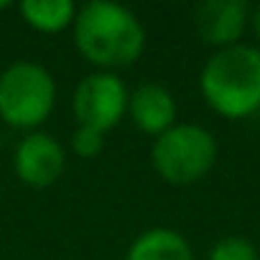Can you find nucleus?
<instances>
[{
  "label": "nucleus",
  "mask_w": 260,
  "mask_h": 260,
  "mask_svg": "<svg viewBox=\"0 0 260 260\" xmlns=\"http://www.w3.org/2000/svg\"><path fill=\"white\" fill-rule=\"evenodd\" d=\"M209 260H260V255L247 237L230 235L214 242V247L209 250Z\"/></svg>",
  "instance_id": "obj_11"
},
{
  "label": "nucleus",
  "mask_w": 260,
  "mask_h": 260,
  "mask_svg": "<svg viewBox=\"0 0 260 260\" xmlns=\"http://www.w3.org/2000/svg\"><path fill=\"white\" fill-rule=\"evenodd\" d=\"M74 44L94 67H130L146 49V28L130 8L110 0H92L77 11Z\"/></svg>",
  "instance_id": "obj_1"
},
{
  "label": "nucleus",
  "mask_w": 260,
  "mask_h": 260,
  "mask_svg": "<svg viewBox=\"0 0 260 260\" xmlns=\"http://www.w3.org/2000/svg\"><path fill=\"white\" fill-rule=\"evenodd\" d=\"M250 23H252V31H255V36L260 39V3L250 11Z\"/></svg>",
  "instance_id": "obj_13"
},
{
  "label": "nucleus",
  "mask_w": 260,
  "mask_h": 260,
  "mask_svg": "<svg viewBox=\"0 0 260 260\" xmlns=\"http://www.w3.org/2000/svg\"><path fill=\"white\" fill-rule=\"evenodd\" d=\"M102 146H105V136L100 130H92V127H84L79 125L72 136V151L82 158H94L102 153Z\"/></svg>",
  "instance_id": "obj_12"
},
{
  "label": "nucleus",
  "mask_w": 260,
  "mask_h": 260,
  "mask_svg": "<svg viewBox=\"0 0 260 260\" xmlns=\"http://www.w3.org/2000/svg\"><path fill=\"white\" fill-rule=\"evenodd\" d=\"M127 112H130V117H133L138 130H143L148 136H156V138L176 125L174 94L156 82H146L130 94Z\"/></svg>",
  "instance_id": "obj_8"
},
{
  "label": "nucleus",
  "mask_w": 260,
  "mask_h": 260,
  "mask_svg": "<svg viewBox=\"0 0 260 260\" xmlns=\"http://www.w3.org/2000/svg\"><path fill=\"white\" fill-rule=\"evenodd\" d=\"M56 82L34 61H16L0 74V117L11 127L36 130L54 110Z\"/></svg>",
  "instance_id": "obj_4"
},
{
  "label": "nucleus",
  "mask_w": 260,
  "mask_h": 260,
  "mask_svg": "<svg viewBox=\"0 0 260 260\" xmlns=\"http://www.w3.org/2000/svg\"><path fill=\"white\" fill-rule=\"evenodd\" d=\"M125 260H194V252L181 232L153 227L133 240Z\"/></svg>",
  "instance_id": "obj_9"
},
{
  "label": "nucleus",
  "mask_w": 260,
  "mask_h": 260,
  "mask_svg": "<svg viewBox=\"0 0 260 260\" xmlns=\"http://www.w3.org/2000/svg\"><path fill=\"white\" fill-rule=\"evenodd\" d=\"M130 92L125 82L112 74V72H94L84 77L72 97V110L79 125L100 130L105 136L107 130H112L122 115L127 112Z\"/></svg>",
  "instance_id": "obj_5"
},
{
  "label": "nucleus",
  "mask_w": 260,
  "mask_h": 260,
  "mask_svg": "<svg viewBox=\"0 0 260 260\" xmlns=\"http://www.w3.org/2000/svg\"><path fill=\"white\" fill-rule=\"evenodd\" d=\"M6 8H11V3L8 0H0V11H6Z\"/></svg>",
  "instance_id": "obj_14"
},
{
  "label": "nucleus",
  "mask_w": 260,
  "mask_h": 260,
  "mask_svg": "<svg viewBox=\"0 0 260 260\" xmlns=\"http://www.w3.org/2000/svg\"><path fill=\"white\" fill-rule=\"evenodd\" d=\"M151 161L164 181L174 186H189L212 171L217 161V141L207 127L181 122L156 138Z\"/></svg>",
  "instance_id": "obj_3"
},
{
  "label": "nucleus",
  "mask_w": 260,
  "mask_h": 260,
  "mask_svg": "<svg viewBox=\"0 0 260 260\" xmlns=\"http://www.w3.org/2000/svg\"><path fill=\"white\" fill-rule=\"evenodd\" d=\"M247 23L250 8L245 0H204L194 11L197 36L217 51L240 44Z\"/></svg>",
  "instance_id": "obj_7"
},
{
  "label": "nucleus",
  "mask_w": 260,
  "mask_h": 260,
  "mask_svg": "<svg viewBox=\"0 0 260 260\" xmlns=\"http://www.w3.org/2000/svg\"><path fill=\"white\" fill-rule=\"evenodd\" d=\"M64 166H67V153L61 143L44 130L28 133L13 156V169L18 179L34 189H46L56 184L59 176L64 174Z\"/></svg>",
  "instance_id": "obj_6"
},
{
  "label": "nucleus",
  "mask_w": 260,
  "mask_h": 260,
  "mask_svg": "<svg viewBox=\"0 0 260 260\" xmlns=\"http://www.w3.org/2000/svg\"><path fill=\"white\" fill-rule=\"evenodd\" d=\"M199 87L214 112L230 120L250 117L260 110V49L235 44L209 56Z\"/></svg>",
  "instance_id": "obj_2"
},
{
  "label": "nucleus",
  "mask_w": 260,
  "mask_h": 260,
  "mask_svg": "<svg viewBox=\"0 0 260 260\" xmlns=\"http://www.w3.org/2000/svg\"><path fill=\"white\" fill-rule=\"evenodd\" d=\"M21 16L41 34H59L67 26H74L77 6L72 0H23Z\"/></svg>",
  "instance_id": "obj_10"
}]
</instances>
